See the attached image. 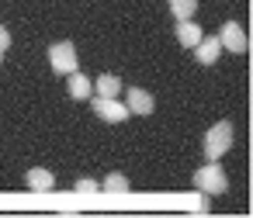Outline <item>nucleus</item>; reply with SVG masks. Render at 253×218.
<instances>
[{"label": "nucleus", "instance_id": "423d86ee", "mask_svg": "<svg viewBox=\"0 0 253 218\" xmlns=\"http://www.w3.org/2000/svg\"><path fill=\"white\" fill-rule=\"evenodd\" d=\"M125 108H128V114H153V97L146 94V90H139V87H132L128 94H125Z\"/></svg>", "mask_w": 253, "mask_h": 218}, {"label": "nucleus", "instance_id": "9d476101", "mask_svg": "<svg viewBox=\"0 0 253 218\" xmlns=\"http://www.w3.org/2000/svg\"><path fill=\"white\" fill-rule=\"evenodd\" d=\"M28 187H32V190H39V194L52 190V173H49V170H42V166L28 170Z\"/></svg>", "mask_w": 253, "mask_h": 218}, {"label": "nucleus", "instance_id": "ddd939ff", "mask_svg": "<svg viewBox=\"0 0 253 218\" xmlns=\"http://www.w3.org/2000/svg\"><path fill=\"white\" fill-rule=\"evenodd\" d=\"M104 190H108V194H128V180H125L122 173H111V177L104 180Z\"/></svg>", "mask_w": 253, "mask_h": 218}, {"label": "nucleus", "instance_id": "7ed1b4c3", "mask_svg": "<svg viewBox=\"0 0 253 218\" xmlns=\"http://www.w3.org/2000/svg\"><path fill=\"white\" fill-rule=\"evenodd\" d=\"M49 63H52V73H59V76H70V73H77V49H73V42H56L52 49H49Z\"/></svg>", "mask_w": 253, "mask_h": 218}, {"label": "nucleus", "instance_id": "9b49d317", "mask_svg": "<svg viewBox=\"0 0 253 218\" xmlns=\"http://www.w3.org/2000/svg\"><path fill=\"white\" fill-rule=\"evenodd\" d=\"M118 94H122V80L118 76H111V73L97 76V97H118Z\"/></svg>", "mask_w": 253, "mask_h": 218}, {"label": "nucleus", "instance_id": "39448f33", "mask_svg": "<svg viewBox=\"0 0 253 218\" xmlns=\"http://www.w3.org/2000/svg\"><path fill=\"white\" fill-rule=\"evenodd\" d=\"M218 42H222L229 52H236V56H239V52H246V35H243V28H239L236 21H225V25H222Z\"/></svg>", "mask_w": 253, "mask_h": 218}, {"label": "nucleus", "instance_id": "0eeeda50", "mask_svg": "<svg viewBox=\"0 0 253 218\" xmlns=\"http://www.w3.org/2000/svg\"><path fill=\"white\" fill-rule=\"evenodd\" d=\"M218 52H222V42H218V38H205V35H201V42L194 45V56H198V63H205V66H211V63L218 59Z\"/></svg>", "mask_w": 253, "mask_h": 218}, {"label": "nucleus", "instance_id": "6e6552de", "mask_svg": "<svg viewBox=\"0 0 253 218\" xmlns=\"http://www.w3.org/2000/svg\"><path fill=\"white\" fill-rule=\"evenodd\" d=\"M177 38H180L184 49H194V45L201 42V28H198L191 18H184V21H177Z\"/></svg>", "mask_w": 253, "mask_h": 218}, {"label": "nucleus", "instance_id": "dca6fc26", "mask_svg": "<svg viewBox=\"0 0 253 218\" xmlns=\"http://www.w3.org/2000/svg\"><path fill=\"white\" fill-rule=\"evenodd\" d=\"M7 45H11V35H7V28H4V25H0V49L7 52Z\"/></svg>", "mask_w": 253, "mask_h": 218}, {"label": "nucleus", "instance_id": "20e7f679", "mask_svg": "<svg viewBox=\"0 0 253 218\" xmlns=\"http://www.w3.org/2000/svg\"><path fill=\"white\" fill-rule=\"evenodd\" d=\"M94 114L104 118V121H111V125H118V121L128 118V108L118 104V97H97V101H94Z\"/></svg>", "mask_w": 253, "mask_h": 218}, {"label": "nucleus", "instance_id": "f3484780", "mask_svg": "<svg viewBox=\"0 0 253 218\" xmlns=\"http://www.w3.org/2000/svg\"><path fill=\"white\" fill-rule=\"evenodd\" d=\"M0 63H4V49H0Z\"/></svg>", "mask_w": 253, "mask_h": 218}, {"label": "nucleus", "instance_id": "f8f14e48", "mask_svg": "<svg viewBox=\"0 0 253 218\" xmlns=\"http://www.w3.org/2000/svg\"><path fill=\"white\" fill-rule=\"evenodd\" d=\"M170 11H173L177 21H184V18H191L198 11V0H170Z\"/></svg>", "mask_w": 253, "mask_h": 218}, {"label": "nucleus", "instance_id": "f03ea898", "mask_svg": "<svg viewBox=\"0 0 253 218\" xmlns=\"http://www.w3.org/2000/svg\"><path fill=\"white\" fill-rule=\"evenodd\" d=\"M229 145H232V125L229 121H218L215 128H208V135H205V156L208 159H222L229 152Z\"/></svg>", "mask_w": 253, "mask_h": 218}, {"label": "nucleus", "instance_id": "1a4fd4ad", "mask_svg": "<svg viewBox=\"0 0 253 218\" xmlns=\"http://www.w3.org/2000/svg\"><path fill=\"white\" fill-rule=\"evenodd\" d=\"M90 87H94V83H90L84 73H70V97H73V101H87V97H90Z\"/></svg>", "mask_w": 253, "mask_h": 218}, {"label": "nucleus", "instance_id": "2eb2a0df", "mask_svg": "<svg viewBox=\"0 0 253 218\" xmlns=\"http://www.w3.org/2000/svg\"><path fill=\"white\" fill-rule=\"evenodd\" d=\"M187 204H191L194 211H208V204L201 201V194H187Z\"/></svg>", "mask_w": 253, "mask_h": 218}, {"label": "nucleus", "instance_id": "f257e3e1", "mask_svg": "<svg viewBox=\"0 0 253 218\" xmlns=\"http://www.w3.org/2000/svg\"><path fill=\"white\" fill-rule=\"evenodd\" d=\"M194 187L201 194H225L229 190V177L222 173V166H215V159H208V166L194 170Z\"/></svg>", "mask_w": 253, "mask_h": 218}, {"label": "nucleus", "instance_id": "4468645a", "mask_svg": "<svg viewBox=\"0 0 253 218\" xmlns=\"http://www.w3.org/2000/svg\"><path fill=\"white\" fill-rule=\"evenodd\" d=\"M77 194H80V197H90V194H97V183L84 177V180H77Z\"/></svg>", "mask_w": 253, "mask_h": 218}]
</instances>
